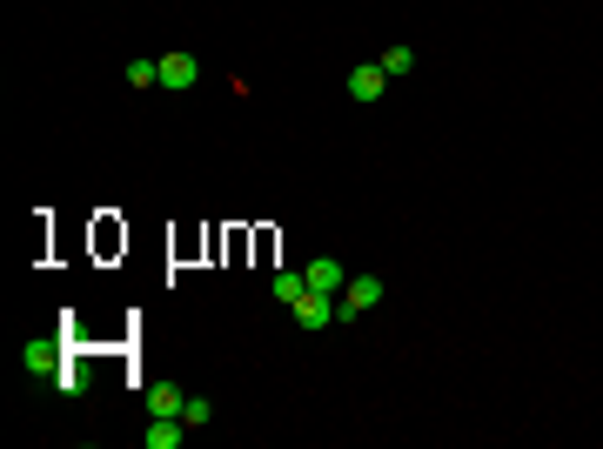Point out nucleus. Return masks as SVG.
<instances>
[{
    "mask_svg": "<svg viewBox=\"0 0 603 449\" xmlns=\"http://www.w3.org/2000/svg\"><path fill=\"white\" fill-rule=\"evenodd\" d=\"M382 302V282L376 275H349V289L335 295V322H356V315H369Z\"/></svg>",
    "mask_w": 603,
    "mask_h": 449,
    "instance_id": "nucleus-1",
    "label": "nucleus"
},
{
    "mask_svg": "<svg viewBox=\"0 0 603 449\" xmlns=\"http://www.w3.org/2000/svg\"><path fill=\"white\" fill-rule=\"evenodd\" d=\"M302 282H309L315 295H342V289H349V269H342L335 255H315L309 269H302Z\"/></svg>",
    "mask_w": 603,
    "mask_h": 449,
    "instance_id": "nucleus-2",
    "label": "nucleus"
},
{
    "mask_svg": "<svg viewBox=\"0 0 603 449\" xmlns=\"http://www.w3.org/2000/svg\"><path fill=\"white\" fill-rule=\"evenodd\" d=\"M201 81V61L195 54H161V88L168 94H188Z\"/></svg>",
    "mask_w": 603,
    "mask_h": 449,
    "instance_id": "nucleus-3",
    "label": "nucleus"
},
{
    "mask_svg": "<svg viewBox=\"0 0 603 449\" xmlns=\"http://www.w3.org/2000/svg\"><path fill=\"white\" fill-rule=\"evenodd\" d=\"M21 362L34 369V376H54V369L67 362V349H61V336H34V342L21 349Z\"/></svg>",
    "mask_w": 603,
    "mask_h": 449,
    "instance_id": "nucleus-4",
    "label": "nucleus"
},
{
    "mask_svg": "<svg viewBox=\"0 0 603 449\" xmlns=\"http://www.w3.org/2000/svg\"><path fill=\"white\" fill-rule=\"evenodd\" d=\"M389 94V74H382V61H362V68H349V101H382Z\"/></svg>",
    "mask_w": 603,
    "mask_h": 449,
    "instance_id": "nucleus-5",
    "label": "nucleus"
},
{
    "mask_svg": "<svg viewBox=\"0 0 603 449\" xmlns=\"http://www.w3.org/2000/svg\"><path fill=\"white\" fill-rule=\"evenodd\" d=\"M289 315L302 322V329H335V295H315V289H309Z\"/></svg>",
    "mask_w": 603,
    "mask_h": 449,
    "instance_id": "nucleus-6",
    "label": "nucleus"
},
{
    "mask_svg": "<svg viewBox=\"0 0 603 449\" xmlns=\"http://www.w3.org/2000/svg\"><path fill=\"white\" fill-rule=\"evenodd\" d=\"M188 409V396H181V382H148V416H181Z\"/></svg>",
    "mask_w": 603,
    "mask_h": 449,
    "instance_id": "nucleus-7",
    "label": "nucleus"
},
{
    "mask_svg": "<svg viewBox=\"0 0 603 449\" xmlns=\"http://www.w3.org/2000/svg\"><path fill=\"white\" fill-rule=\"evenodd\" d=\"M181 436H188L181 416H148V429H141V443L148 449H181Z\"/></svg>",
    "mask_w": 603,
    "mask_h": 449,
    "instance_id": "nucleus-8",
    "label": "nucleus"
},
{
    "mask_svg": "<svg viewBox=\"0 0 603 449\" xmlns=\"http://www.w3.org/2000/svg\"><path fill=\"white\" fill-rule=\"evenodd\" d=\"M268 295H275L282 309H295V302L309 295V282H302V269H275V275H268Z\"/></svg>",
    "mask_w": 603,
    "mask_h": 449,
    "instance_id": "nucleus-9",
    "label": "nucleus"
},
{
    "mask_svg": "<svg viewBox=\"0 0 603 449\" xmlns=\"http://www.w3.org/2000/svg\"><path fill=\"white\" fill-rule=\"evenodd\" d=\"M128 88H161V61L134 54V61H128Z\"/></svg>",
    "mask_w": 603,
    "mask_h": 449,
    "instance_id": "nucleus-10",
    "label": "nucleus"
},
{
    "mask_svg": "<svg viewBox=\"0 0 603 449\" xmlns=\"http://www.w3.org/2000/svg\"><path fill=\"white\" fill-rule=\"evenodd\" d=\"M382 61V74H389V81H402V74L416 68V47H389V54H376Z\"/></svg>",
    "mask_w": 603,
    "mask_h": 449,
    "instance_id": "nucleus-11",
    "label": "nucleus"
},
{
    "mask_svg": "<svg viewBox=\"0 0 603 449\" xmlns=\"http://www.w3.org/2000/svg\"><path fill=\"white\" fill-rule=\"evenodd\" d=\"M181 423H188V429L215 423V403H208V396H188V409H181Z\"/></svg>",
    "mask_w": 603,
    "mask_h": 449,
    "instance_id": "nucleus-12",
    "label": "nucleus"
},
{
    "mask_svg": "<svg viewBox=\"0 0 603 449\" xmlns=\"http://www.w3.org/2000/svg\"><path fill=\"white\" fill-rule=\"evenodd\" d=\"M47 382H54V389H61V396H81V382H88V376H81V369H74V362H61V369H54V376H47Z\"/></svg>",
    "mask_w": 603,
    "mask_h": 449,
    "instance_id": "nucleus-13",
    "label": "nucleus"
}]
</instances>
